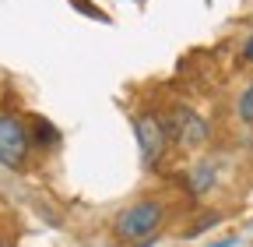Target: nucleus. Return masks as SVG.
Segmentation results:
<instances>
[{
	"instance_id": "1",
	"label": "nucleus",
	"mask_w": 253,
	"mask_h": 247,
	"mask_svg": "<svg viewBox=\"0 0 253 247\" xmlns=\"http://www.w3.org/2000/svg\"><path fill=\"white\" fill-rule=\"evenodd\" d=\"M166 226V205L155 198H141L134 205H126L123 212H116L113 219V240L116 244H148L158 230Z\"/></svg>"
},
{
	"instance_id": "2",
	"label": "nucleus",
	"mask_w": 253,
	"mask_h": 247,
	"mask_svg": "<svg viewBox=\"0 0 253 247\" xmlns=\"http://www.w3.org/2000/svg\"><path fill=\"white\" fill-rule=\"evenodd\" d=\"M134 134H137V148H141V159L144 166H155L158 159L166 156L169 141V127L158 113H137L134 117Z\"/></svg>"
},
{
	"instance_id": "3",
	"label": "nucleus",
	"mask_w": 253,
	"mask_h": 247,
	"mask_svg": "<svg viewBox=\"0 0 253 247\" xmlns=\"http://www.w3.org/2000/svg\"><path fill=\"white\" fill-rule=\"evenodd\" d=\"M32 148V134L18 117L0 113V166L7 170H21Z\"/></svg>"
},
{
	"instance_id": "4",
	"label": "nucleus",
	"mask_w": 253,
	"mask_h": 247,
	"mask_svg": "<svg viewBox=\"0 0 253 247\" xmlns=\"http://www.w3.org/2000/svg\"><path fill=\"white\" fill-rule=\"evenodd\" d=\"M166 127H169V141H176L183 148H201L208 141V120L186 106H176L166 117Z\"/></svg>"
},
{
	"instance_id": "5",
	"label": "nucleus",
	"mask_w": 253,
	"mask_h": 247,
	"mask_svg": "<svg viewBox=\"0 0 253 247\" xmlns=\"http://www.w3.org/2000/svg\"><path fill=\"white\" fill-rule=\"evenodd\" d=\"M32 145H39V148H53L56 141H60V131L53 127V124L49 120H42V117H36V120H32Z\"/></svg>"
},
{
	"instance_id": "6",
	"label": "nucleus",
	"mask_w": 253,
	"mask_h": 247,
	"mask_svg": "<svg viewBox=\"0 0 253 247\" xmlns=\"http://www.w3.org/2000/svg\"><path fill=\"white\" fill-rule=\"evenodd\" d=\"M186 184H190V191H194V194L211 191V184H214V166H211V163L194 166V170H190V177H186Z\"/></svg>"
},
{
	"instance_id": "7",
	"label": "nucleus",
	"mask_w": 253,
	"mask_h": 247,
	"mask_svg": "<svg viewBox=\"0 0 253 247\" xmlns=\"http://www.w3.org/2000/svg\"><path fill=\"white\" fill-rule=\"evenodd\" d=\"M239 117H243L246 124H253V81L246 85V92L239 96Z\"/></svg>"
},
{
	"instance_id": "8",
	"label": "nucleus",
	"mask_w": 253,
	"mask_h": 247,
	"mask_svg": "<svg viewBox=\"0 0 253 247\" xmlns=\"http://www.w3.org/2000/svg\"><path fill=\"white\" fill-rule=\"evenodd\" d=\"M243 57H246V60H250V64H253V36L246 39V46H243Z\"/></svg>"
},
{
	"instance_id": "9",
	"label": "nucleus",
	"mask_w": 253,
	"mask_h": 247,
	"mask_svg": "<svg viewBox=\"0 0 253 247\" xmlns=\"http://www.w3.org/2000/svg\"><path fill=\"white\" fill-rule=\"evenodd\" d=\"M0 247H11V244H7V240H4V237H0Z\"/></svg>"
}]
</instances>
